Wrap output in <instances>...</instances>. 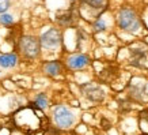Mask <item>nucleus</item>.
<instances>
[{
    "label": "nucleus",
    "instance_id": "obj_1",
    "mask_svg": "<svg viewBox=\"0 0 148 135\" xmlns=\"http://www.w3.org/2000/svg\"><path fill=\"white\" fill-rule=\"evenodd\" d=\"M117 23L121 30L128 33H136L140 29V19L137 17V14L128 7H124L118 11Z\"/></svg>",
    "mask_w": 148,
    "mask_h": 135
},
{
    "label": "nucleus",
    "instance_id": "obj_2",
    "mask_svg": "<svg viewBox=\"0 0 148 135\" xmlns=\"http://www.w3.org/2000/svg\"><path fill=\"white\" fill-rule=\"evenodd\" d=\"M53 120L58 128H71L75 123V115L65 105H57L53 108Z\"/></svg>",
    "mask_w": 148,
    "mask_h": 135
},
{
    "label": "nucleus",
    "instance_id": "obj_3",
    "mask_svg": "<svg viewBox=\"0 0 148 135\" xmlns=\"http://www.w3.org/2000/svg\"><path fill=\"white\" fill-rule=\"evenodd\" d=\"M19 49L23 56L29 59H36L40 55L41 41L34 36H23L19 40Z\"/></svg>",
    "mask_w": 148,
    "mask_h": 135
},
{
    "label": "nucleus",
    "instance_id": "obj_4",
    "mask_svg": "<svg viewBox=\"0 0 148 135\" xmlns=\"http://www.w3.org/2000/svg\"><path fill=\"white\" fill-rule=\"evenodd\" d=\"M41 45L46 48V49H56L61 45V41H63V37H61V33L58 29L56 27H52L48 32H45L40 38Z\"/></svg>",
    "mask_w": 148,
    "mask_h": 135
},
{
    "label": "nucleus",
    "instance_id": "obj_5",
    "mask_svg": "<svg viewBox=\"0 0 148 135\" xmlns=\"http://www.w3.org/2000/svg\"><path fill=\"white\" fill-rule=\"evenodd\" d=\"M82 93L86 98L91 102H102L105 98V91L101 86L94 85V83H84L80 86Z\"/></svg>",
    "mask_w": 148,
    "mask_h": 135
},
{
    "label": "nucleus",
    "instance_id": "obj_6",
    "mask_svg": "<svg viewBox=\"0 0 148 135\" xmlns=\"http://www.w3.org/2000/svg\"><path fill=\"white\" fill-rule=\"evenodd\" d=\"M130 52V64L137 68L148 67V53L143 48H132Z\"/></svg>",
    "mask_w": 148,
    "mask_h": 135
},
{
    "label": "nucleus",
    "instance_id": "obj_7",
    "mask_svg": "<svg viewBox=\"0 0 148 135\" xmlns=\"http://www.w3.org/2000/svg\"><path fill=\"white\" fill-rule=\"evenodd\" d=\"M90 64V57L84 53H75L71 55L67 59V66L71 70H82Z\"/></svg>",
    "mask_w": 148,
    "mask_h": 135
},
{
    "label": "nucleus",
    "instance_id": "obj_8",
    "mask_svg": "<svg viewBox=\"0 0 148 135\" xmlns=\"http://www.w3.org/2000/svg\"><path fill=\"white\" fill-rule=\"evenodd\" d=\"M44 71H45L46 75L49 77H58L61 72H63V66L58 60H52V62H46L44 64Z\"/></svg>",
    "mask_w": 148,
    "mask_h": 135
},
{
    "label": "nucleus",
    "instance_id": "obj_9",
    "mask_svg": "<svg viewBox=\"0 0 148 135\" xmlns=\"http://www.w3.org/2000/svg\"><path fill=\"white\" fill-rule=\"evenodd\" d=\"M16 63H18V56L15 53L0 55V67L11 68V67H15Z\"/></svg>",
    "mask_w": 148,
    "mask_h": 135
},
{
    "label": "nucleus",
    "instance_id": "obj_10",
    "mask_svg": "<svg viewBox=\"0 0 148 135\" xmlns=\"http://www.w3.org/2000/svg\"><path fill=\"white\" fill-rule=\"evenodd\" d=\"M145 90H147V85L145 83H141V85H135L132 86L129 90V96L136 101H141L144 100V96H145Z\"/></svg>",
    "mask_w": 148,
    "mask_h": 135
},
{
    "label": "nucleus",
    "instance_id": "obj_11",
    "mask_svg": "<svg viewBox=\"0 0 148 135\" xmlns=\"http://www.w3.org/2000/svg\"><path fill=\"white\" fill-rule=\"evenodd\" d=\"M57 22L61 25V26H72L73 22H75V17L72 14L71 10L68 11H64V12H60L57 14Z\"/></svg>",
    "mask_w": 148,
    "mask_h": 135
},
{
    "label": "nucleus",
    "instance_id": "obj_12",
    "mask_svg": "<svg viewBox=\"0 0 148 135\" xmlns=\"http://www.w3.org/2000/svg\"><path fill=\"white\" fill-rule=\"evenodd\" d=\"M83 4L90 7L91 10H97V11H103L108 7V0H82Z\"/></svg>",
    "mask_w": 148,
    "mask_h": 135
},
{
    "label": "nucleus",
    "instance_id": "obj_13",
    "mask_svg": "<svg viewBox=\"0 0 148 135\" xmlns=\"http://www.w3.org/2000/svg\"><path fill=\"white\" fill-rule=\"evenodd\" d=\"M34 102H36V107H38L40 109H46L49 107V102H48V97L45 96V93H38L34 97Z\"/></svg>",
    "mask_w": 148,
    "mask_h": 135
},
{
    "label": "nucleus",
    "instance_id": "obj_14",
    "mask_svg": "<svg viewBox=\"0 0 148 135\" xmlns=\"http://www.w3.org/2000/svg\"><path fill=\"white\" fill-rule=\"evenodd\" d=\"M0 23L4 25V26H10V25L14 23V17L10 15V14H1V17H0Z\"/></svg>",
    "mask_w": 148,
    "mask_h": 135
},
{
    "label": "nucleus",
    "instance_id": "obj_15",
    "mask_svg": "<svg viewBox=\"0 0 148 135\" xmlns=\"http://www.w3.org/2000/svg\"><path fill=\"white\" fill-rule=\"evenodd\" d=\"M92 27H94V32H97V33H98V32H105V30H106V23L103 22L101 18H98L94 22Z\"/></svg>",
    "mask_w": 148,
    "mask_h": 135
},
{
    "label": "nucleus",
    "instance_id": "obj_16",
    "mask_svg": "<svg viewBox=\"0 0 148 135\" xmlns=\"http://www.w3.org/2000/svg\"><path fill=\"white\" fill-rule=\"evenodd\" d=\"M10 0H0V14H5V11L10 8Z\"/></svg>",
    "mask_w": 148,
    "mask_h": 135
}]
</instances>
